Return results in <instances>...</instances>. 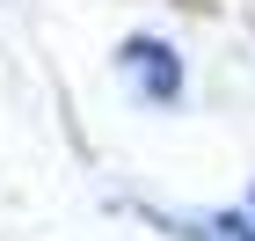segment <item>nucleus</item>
<instances>
[{"mask_svg":"<svg viewBox=\"0 0 255 241\" xmlns=\"http://www.w3.org/2000/svg\"><path fill=\"white\" fill-rule=\"evenodd\" d=\"M117 66L138 73V95H146V102H175L182 95V59H175V44H160V37L117 44Z\"/></svg>","mask_w":255,"mask_h":241,"instance_id":"f257e3e1","label":"nucleus"},{"mask_svg":"<svg viewBox=\"0 0 255 241\" xmlns=\"http://www.w3.org/2000/svg\"><path fill=\"white\" fill-rule=\"evenodd\" d=\"M212 234H219V241H255V227H248V220H212Z\"/></svg>","mask_w":255,"mask_h":241,"instance_id":"f03ea898","label":"nucleus"},{"mask_svg":"<svg viewBox=\"0 0 255 241\" xmlns=\"http://www.w3.org/2000/svg\"><path fill=\"white\" fill-rule=\"evenodd\" d=\"M248 227H255V190H248Z\"/></svg>","mask_w":255,"mask_h":241,"instance_id":"7ed1b4c3","label":"nucleus"}]
</instances>
